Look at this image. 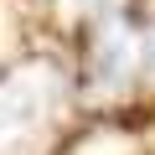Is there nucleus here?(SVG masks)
<instances>
[{"mask_svg": "<svg viewBox=\"0 0 155 155\" xmlns=\"http://www.w3.org/2000/svg\"><path fill=\"white\" fill-rule=\"evenodd\" d=\"M83 72H88V93H98V98L124 93L134 78L145 72V36L124 16L104 21L93 31V41H88V67Z\"/></svg>", "mask_w": 155, "mask_h": 155, "instance_id": "nucleus-2", "label": "nucleus"}, {"mask_svg": "<svg viewBox=\"0 0 155 155\" xmlns=\"http://www.w3.org/2000/svg\"><path fill=\"white\" fill-rule=\"evenodd\" d=\"M57 5H62V16H67V21H93V26H104V21L124 16L129 0H57Z\"/></svg>", "mask_w": 155, "mask_h": 155, "instance_id": "nucleus-3", "label": "nucleus"}, {"mask_svg": "<svg viewBox=\"0 0 155 155\" xmlns=\"http://www.w3.org/2000/svg\"><path fill=\"white\" fill-rule=\"evenodd\" d=\"M67 104V78L57 62H21L0 78V155H26L47 140Z\"/></svg>", "mask_w": 155, "mask_h": 155, "instance_id": "nucleus-1", "label": "nucleus"}]
</instances>
